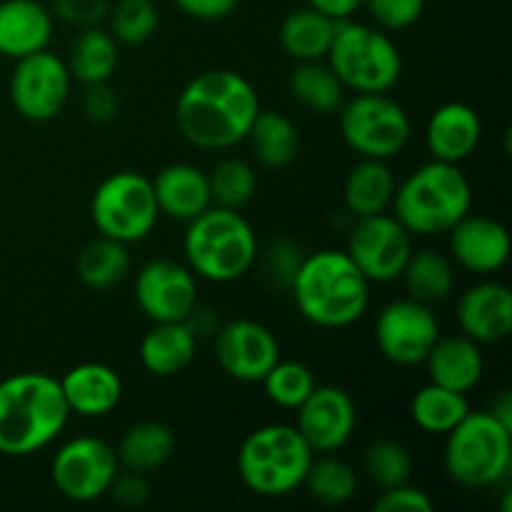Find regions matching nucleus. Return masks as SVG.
<instances>
[{"label": "nucleus", "mask_w": 512, "mask_h": 512, "mask_svg": "<svg viewBox=\"0 0 512 512\" xmlns=\"http://www.w3.org/2000/svg\"><path fill=\"white\" fill-rule=\"evenodd\" d=\"M260 113L258 90L245 75L215 68L195 75L178 95L175 125L200 150H228L243 143Z\"/></svg>", "instance_id": "f257e3e1"}, {"label": "nucleus", "mask_w": 512, "mask_h": 512, "mask_svg": "<svg viewBox=\"0 0 512 512\" xmlns=\"http://www.w3.org/2000/svg\"><path fill=\"white\" fill-rule=\"evenodd\" d=\"M298 313L323 330H343L358 323L370 305V280L345 250L305 255L290 280Z\"/></svg>", "instance_id": "f03ea898"}, {"label": "nucleus", "mask_w": 512, "mask_h": 512, "mask_svg": "<svg viewBox=\"0 0 512 512\" xmlns=\"http://www.w3.org/2000/svg\"><path fill=\"white\" fill-rule=\"evenodd\" d=\"M70 420L60 383L48 373H15L0 380V453L28 458L63 435Z\"/></svg>", "instance_id": "7ed1b4c3"}, {"label": "nucleus", "mask_w": 512, "mask_h": 512, "mask_svg": "<svg viewBox=\"0 0 512 512\" xmlns=\"http://www.w3.org/2000/svg\"><path fill=\"white\" fill-rule=\"evenodd\" d=\"M185 225L183 255L195 278L225 285L253 270L260 253L258 238L240 210L210 205Z\"/></svg>", "instance_id": "20e7f679"}, {"label": "nucleus", "mask_w": 512, "mask_h": 512, "mask_svg": "<svg viewBox=\"0 0 512 512\" xmlns=\"http://www.w3.org/2000/svg\"><path fill=\"white\" fill-rule=\"evenodd\" d=\"M393 215L413 235H443L473 208V185L460 165L430 160L398 183Z\"/></svg>", "instance_id": "39448f33"}, {"label": "nucleus", "mask_w": 512, "mask_h": 512, "mask_svg": "<svg viewBox=\"0 0 512 512\" xmlns=\"http://www.w3.org/2000/svg\"><path fill=\"white\" fill-rule=\"evenodd\" d=\"M315 453L295 425L270 423L240 443L235 468L245 488L258 498H285L303 488Z\"/></svg>", "instance_id": "423d86ee"}, {"label": "nucleus", "mask_w": 512, "mask_h": 512, "mask_svg": "<svg viewBox=\"0 0 512 512\" xmlns=\"http://www.w3.org/2000/svg\"><path fill=\"white\" fill-rule=\"evenodd\" d=\"M443 468L460 488H495L512 470V430L488 410H470L445 435Z\"/></svg>", "instance_id": "0eeeda50"}, {"label": "nucleus", "mask_w": 512, "mask_h": 512, "mask_svg": "<svg viewBox=\"0 0 512 512\" xmlns=\"http://www.w3.org/2000/svg\"><path fill=\"white\" fill-rule=\"evenodd\" d=\"M345 90L353 93H390L403 78V55L378 25L340 20L333 45L325 55Z\"/></svg>", "instance_id": "6e6552de"}, {"label": "nucleus", "mask_w": 512, "mask_h": 512, "mask_svg": "<svg viewBox=\"0 0 512 512\" xmlns=\"http://www.w3.org/2000/svg\"><path fill=\"white\" fill-rule=\"evenodd\" d=\"M338 115L343 143L358 158L393 160L413 138L408 110L388 93H355Z\"/></svg>", "instance_id": "1a4fd4ad"}, {"label": "nucleus", "mask_w": 512, "mask_h": 512, "mask_svg": "<svg viewBox=\"0 0 512 512\" xmlns=\"http://www.w3.org/2000/svg\"><path fill=\"white\" fill-rule=\"evenodd\" d=\"M90 218L103 238L125 245L145 240L160 218L150 178L135 170L108 175L90 198Z\"/></svg>", "instance_id": "9d476101"}, {"label": "nucleus", "mask_w": 512, "mask_h": 512, "mask_svg": "<svg viewBox=\"0 0 512 512\" xmlns=\"http://www.w3.org/2000/svg\"><path fill=\"white\" fill-rule=\"evenodd\" d=\"M120 473L118 453L105 440L80 435L55 450L50 460V480L70 503H95L105 498Z\"/></svg>", "instance_id": "9b49d317"}, {"label": "nucleus", "mask_w": 512, "mask_h": 512, "mask_svg": "<svg viewBox=\"0 0 512 512\" xmlns=\"http://www.w3.org/2000/svg\"><path fill=\"white\" fill-rule=\"evenodd\" d=\"M70 75L68 65L60 55L50 53L48 48L33 55L15 60L13 75H10V103L20 118L30 123H48L58 118L70 98Z\"/></svg>", "instance_id": "f8f14e48"}, {"label": "nucleus", "mask_w": 512, "mask_h": 512, "mask_svg": "<svg viewBox=\"0 0 512 512\" xmlns=\"http://www.w3.org/2000/svg\"><path fill=\"white\" fill-rule=\"evenodd\" d=\"M413 238L415 235L393 213L368 215L355 220L345 253L370 285L393 283L400 280L405 263L413 255Z\"/></svg>", "instance_id": "ddd939ff"}, {"label": "nucleus", "mask_w": 512, "mask_h": 512, "mask_svg": "<svg viewBox=\"0 0 512 512\" xmlns=\"http://www.w3.org/2000/svg\"><path fill=\"white\" fill-rule=\"evenodd\" d=\"M440 338V323L433 308L413 298H398L375 318V345L388 363L398 368L423 365Z\"/></svg>", "instance_id": "4468645a"}, {"label": "nucleus", "mask_w": 512, "mask_h": 512, "mask_svg": "<svg viewBox=\"0 0 512 512\" xmlns=\"http://www.w3.org/2000/svg\"><path fill=\"white\" fill-rule=\"evenodd\" d=\"M133 295L150 323H183L198 308V278L178 260H150L135 275Z\"/></svg>", "instance_id": "2eb2a0df"}, {"label": "nucleus", "mask_w": 512, "mask_h": 512, "mask_svg": "<svg viewBox=\"0 0 512 512\" xmlns=\"http://www.w3.org/2000/svg\"><path fill=\"white\" fill-rule=\"evenodd\" d=\"M295 428L315 455L338 453L358 428L353 395L338 385H315L308 400L295 410Z\"/></svg>", "instance_id": "dca6fc26"}, {"label": "nucleus", "mask_w": 512, "mask_h": 512, "mask_svg": "<svg viewBox=\"0 0 512 512\" xmlns=\"http://www.w3.org/2000/svg\"><path fill=\"white\" fill-rule=\"evenodd\" d=\"M220 370L238 383H260L280 360V345L268 325L250 318L225 323L215 335Z\"/></svg>", "instance_id": "f3484780"}, {"label": "nucleus", "mask_w": 512, "mask_h": 512, "mask_svg": "<svg viewBox=\"0 0 512 512\" xmlns=\"http://www.w3.org/2000/svg\"><path fill=\"white\" fill-rule=\"evenodd\" d=\"M448 250L455 268L488 278L508 265L510 233L490 215L468 213L448 230Z\"/></svg>", "instance_id": "a211bd4d"}, {"label": "nucleus", "mask_w": 512, "mask_h": 512, "mask_svg": "<svg viewBox=\"0 0 512 512\" xmlns=\"http://www.w3.org/2000/svg\"><path fill=\"white\" fill-rule=\"evenodd\" d=\"M458 328L478 345L503 343L512 333V293L498 280H480L458 298Z\"/></svg>", "instance_id": "6ab92c4d"}, {"label": "nucleus", "mask_w": 512, "mask_h": 512, "mask_svg": "<svg viewBox=\"0 0 512 512\" xmlns=\"http://www.w3.org/2000/svg\"><path fill=\"white\" fill-rule=\"evenodd\" d=\"M483 138V120L468 103H445L435 108L425 125V145L433 160L460 165L478 150Z\"/></svg>", "instance_id": "aec40b11"}, {"label": "nucleus", "mask_w": 512, "mask_h": 512, "mask_svg": "<svg viewBox=\"0 0 512 512\" xmlns=\"http://www.w3.org/2000/svg\"><path fill=\"white\" fill-rule=\"evenodd\" d=\"M70 415L105 418L123 400V380L105 363H80L58 380Z\"/></svg>", "instance_id": "412c9836"}, {"label": "nucleus", "mask_w": 512, "mask_h": 512, "mask_svg": "<svg viewBox=\"0 0 512 512\" xmlns=\"http://www.w3.org/2000/svg\"><path fill=\"white\" fill-rule=\"evenodd\" d=\"M53 40V13L43 0H0V55L20 60Z\"/></svg>", "instance_id": "4be33fe9"}, {"label": "nucleus", "mask_w": 512, "mask_h": 512, "mask_svg": "<svg viewBox=\"0 0 512 512\" xmlns=\"http://www.w3.org/2000/svg\"><path fill=\"white\" fill-rule=\"evenodd\" d=\"M153 193L160 215L188 223L213 205L208 173L193 163H170L155 175Z\"/></svg>", "instance_id": "5701e85b"}, {"label": "nucleus", "mask_w": 512, "mask_h": 512, "mask_svg": "<svg viewBox=\"0 0 512 512\" xmlns=\"http://www.w3.org/2000/svg\"><path fill=\"white\" fill-rule=\"evenodd\" d=\"M423 365L428 370L430 383L465 395L478 388L485 373L483 350L463 333L450 335V338L440 335Z\"/></svg>", "instance_id": "b1692460"}, {"label": "nucleus", "mask_w": 512, "mask_h": 512, "mask_svg": "<svg viewBox=\"0 0 512 512\" xmlns=\"http://www.w3.org/2000/svg\"><path fill=\"white\" fill-rule=\"evenodd\" d=\"M198 333L183 323H153L138 348L140 365L153 378H175L193 365Z\"/></svg>", "instance_id": "393cba45"}, {"label": "nucleus", "mask_w": 512, "mask_h": 512, "mask_svg": "<svg viewBox=\"0 0 512 512\" xmlns=\"http://www.w3.org/2000/svg\"><path fill=\"white\" fill-rule=\"evenodd\" d=\"M395 188L398 180L390 170L388 160H370L360 158L345 175L343 183V205L345 213L358 218H368V215L388 213L393 205Z\"/></svg>", "instance_id": "a878e982"}, {"label": "nucleus", "mask_w": 512, "mask_h": 512, "mask_svg": "<svg viewBox=\"0 0 512 512\" xmlns=\"http://www.w3.org/2000/svg\"><path fill=\"white\" fill-rule=\"evenodd\" d=\"M115 453L123 470L150 475L173 458L175 435L160 420H140L125 430Z\"/></svg>", "instance_id": "bb28decb"}, {"label": "nucleus", "mask_w": 512, "mask_h": 512, "mask_svg": "<svg viewBox=\"0 0 512 512\" xmlns=\"http://www.w3.org/2000/svg\"><path fill=\"white\" fill-rule=\"evenodd\" d=\"M335 28H338L335 20L318 13L310 5L308 8H298L285 15L283 23H280V48L288 58L298 60V63L325 60L330 45H333Z\"/></svg>", "instance_id": "cd10ccee"}, {"label": "nucleus", "mask_w": 512, "mask_h": 512, "mask_svg": "<svg viewBox=\"0 0 512 512\" xmlns=\"http://www.w3.org/2000/svg\"><path fill=\"white\" fill-rule=\"evenodd\" d=\"M120 60V43L110 35V30H103L100 25L93 28H80L78 38L73 40L68 50V65L73 80L83 85L108 83L115 75Z\"/></svg>", "instance_id": "c85d7f7f"}, {"label": "nucleus", "mask_w": 512, "mask_h": 512, "mask_svg": "<svg viewBox=\"0 0 512 512\" xmlns=\"http://www.w3.org/2000/svg\"><path fill=\"white\" fill-rule=\"evenodd\" d=\"M400 280L405 283L408 298L425 305H438L450 298L455 288V263L448 253L440 250H418L408 258Z\"/></svg>", "instance_id": "c756f323"}, {"label": "nucleus", "mask_w": 512, "mask_h": 512, "mask_svg": "<svg viewBox=\"0 0 512 512\" xmlns=\"http://www.w3.org/2000/svg\"><path fill=\"white\" fill-rule=\"evenodd\" d=\"M250 148H253L255 160L265 168H288L300 150V135L293 120L280 110L260 108L258 118L250 125Z\"/></svg>", "instance_id": "7c9ffc66"}, {"label": "nucleus", "mask_w": 512, "mask_h": 512, "mask_svg": "<svg viewBox=\"0 0 512 512\" xmlns=\"http://www.w3.org/2000/svg\"><path fill=\"white\" fill-rule=\"evenodd\" d=\"M288 85L295 103L303 105L310 113H338L340 105L345 103V85L323 60H308V63L295 65Z\"/></svg>", "instance_id": "2f4dec72"}, {"label": "nucleus", "mask_w": 512, "mask_h": 512, "mask_svg": "<svg viewBox=\"0 0 512 512\" xmlns=\"http://www.w3.org/2000/svg\"><path fill=\"white\" fill-rule=\"evenodd\" d=\"M470 413L468 395L430 383L418 388L410 400V418L423 433L448 435Z\"/></svg>", "instance_id": "473e14b6"}, {"label": "nucleus", "mask_w": 512, "mask_h": 512, "mask_svg": "<svg viewBox=\"0 0 512 512\" xmlns=\"http://www.w3.org/2000/svg\"><path fill=\"white\" fill-rule=\"evenodd\" d=\"M75 273H78L80 283L90 290L115 288L130 275L128 245L100 235L78 253Z\"/></svg>", "instance_id": "72a5a7b5"}, {"label": "nucleus", "mask_w": 512, "mask_h": 512, "mask_svg": "<svg viewBox=\"0 0 512 512\" xmlns=\"http://www.w3.org/2000/svg\"><path fill=\"white\" fill-rule=\"evenodd\" d=\"M303 488L320 505L340 508V505L350 503L358 493V473L345 460L335 458V453L315 455L303 480Z\"/></svg>", "instance_id": "f704fd0d"}, {"label": "nucleus", "mask_w": 512, "mask_h": 512, "mask_svg": "<svg viewBox=\"0 0 512 512\" xmlns=\"http://www.w3.org/2000/svg\"><path fill=\"white\" fill-rule=\"evenodd\" d=\"M208 183L210 195H213V205L243 210L255 198L258 175H255V168L248 160L223 158L208 173Z\"/></svg>", "instance_id": "c9c22d12"}, {"label": "nucleus", "mask_w": 512, "mask_h": 512, "mask_svg": "<svg viewBox=\"0 0 512 512\" xmlns=\"http://www.w3.org/2000/svg\"><path fill=\"white\" fill-rule=\"evenodd\" d=\"M265 390V398L283 410H298L313 393L318 380L315 373L300 360H283L270 368V373L260 380Z\"/></svg>", "instance_id": "e433bc0d"}, {"label": "nucleus", "mask_w": 512, "mask_h": 512, "mask_svg": "<svg viewBox=\"0 0 512 512\" xmlns=\"http://www.w3.org/2000/svg\"><path fill=\"white\" fill-rule=\"evenodd\" d=\"M363 470L373 485L380 490L410 483L413 475V458L410 450L400 440L378 438L365 448Z\"/></svg>", "instance_id": "4c0bfd02"}, {"label": "nucleus", "mask_w": 512, "mask_h": 512, "mask_svg": "<svg viewBox=\"0 0 512 512\" xmlns=\"http://www.w3.org/2000/svg\"><path fill=\"white\" fill-rule=\"evenodd\" d=\"M110 35L123 45H143L158 33L160 13L153 0H115L108 10Z\"/></svg>", "instance_id": "58836bf2"}, {"label": "nucleus", "mask_w": 512, "mask_h": 512, "mask_svg": "<svg viewBox=\"0 0 512 512\" xmlns=\"http://www.w3.org/2000/svg\"><path fill=\"white\" fill-rule=\"evenodd\" d=\"M363 5L383 30L413 28L425 13V0H365Z\"/></svg>", "instance_id": "ea45409f"}, {"label": "nucleus", "mask_w": 512, "mask_h": 512, "mask_svg": "<svg viewBox=\"0 0 512 512\" xmlns=\"http://www.w3.org/2000/svg\"><path fill=\"white\" fill-rule=\"evenodd\" d=\"M375 512H433L435 503L423 488L403 483L395 488L380 490L378 500L373 503Z\"/></svg>", "instance_id": "a19ab883"}, {"label": "nucleus", "mask_w": 512, "mask_h": 512, "mask_svg": "<svg viewBox=\"0 0 512 512\" xmlns=\"http://www.w3.org/2000/svg\"><path fill=\"white\" fill-rule=\"evenodd\" d=\"M110 0H53V15L78 28H93L108 18Z\"/></svg>", "instance_id": "79ce46f5"}, {"label": "nucleus", "mask_w": 512, "mask_h": 512, "mask_svg": "<svg viewBox=\"0 0 512 512\" xmlns=\"http://www.w3.org/2000/svg\"><path fill=\"white\" fill-rule=\"evenodd\" d=\"M108 495L120 505V508L135 510V508H143V505L150 500V485L143 473L125 470V473L115 475Z\"/></svg>", "instance_id": "37998d69"}, {"label": "nucleus", "mask_w": 512, "mask_h": 512, "mask_svg": "<svg viewBox=\"0 0 512 512\" xmlns=\"http://www.w3.org/2000/svg\"><path fill=\"white\" fill-rule=\"evenodd\" d=\"M80 105H83L85 118L93 123H110L118 115V95L115 90H110L108 83L85 85Z\"/></svg>", "instance_id": "c03bdc74"}, {"label": "nucleus", "mask_w": 512, "mask_h": 512, "mask_svg": "<svg viewBox=\"0 0 512 512\" xmlns=\"http://www.w3.org/2000/svg\"><path fill=\"white\" fill-rule=\"evenodd\" d=\"M173 3L180 13L193 20H203V23L228 18L238 8V0H173Z\"/></svg>", "instance_id": "a18cd8bd"}, {"label": "nucleus", "mask_w": 512, "mask_h": 512, "mask_svg": "<svg viewBox=\"0 0 512 512\" xmlns=\"http://www.w3.org/2000/svg\"><path fill=\"white\" fill-rule=\"evenodd\" d=\"M295 250L298 248H295L293 243H285V240H280V243H275L268 253V263L273 265L275 280L283 285H288V288H290V280H293L295 270H298L300 260H303V255H293Z\"/></svg>", "instance_id": "49530a36"}, {"label": "nucleus", "mask_w": 512, "mask_h": 512, "mask_svg": "<svg viewBox=\"0 0 512 512\" xmlns=\"http://www.w3.org/2000/svg\"><path fill=\"white\" fill-rule=\"evenodd\" d=\"M365 0H308L310 8H315L318 13L328 15L330 20L340 23V20H348L363 8Z\"/></svg>", "instance_id": "de8ad7c7"}, {"label": "nucleus", "mask_w": 512, "mask_h": 512, "mask_svg": "<svg viewBox=\"0 0 512 512\" xmlns=\"http://www.w3.org/2000/svg\"><path fill=\"white\" fill-rule=\"evenodd\" d=\"M488 413L493 415L498 423H503L505 428L512 430V395H510V390H500L498 398L490 403Z\"/></svg>", "instance_id": "09e8293b"}]
</instances>
